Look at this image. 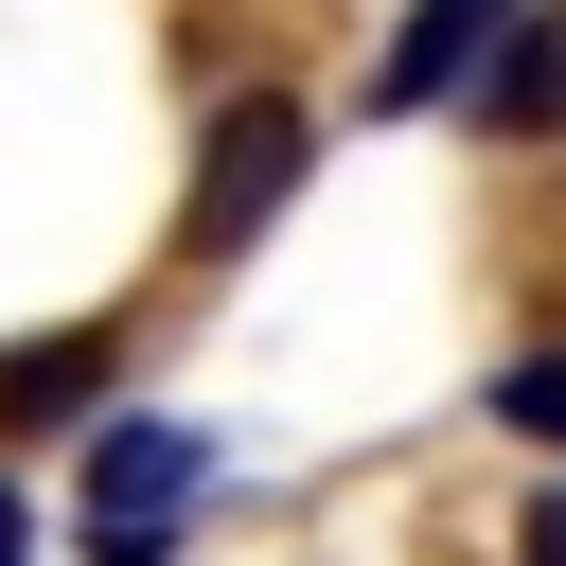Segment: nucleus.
Masks as SVG:
<instances>
[{
    "instance_id": "obj_1",
    "label": "nucleus",
    "mask_w": 566,
    "mask_h": 566,
    "mask_svg": "<svg viewBox=\"0 0 566 566\" xmlns=\"http://www.w3.org/2000/svg\"><path fill=\"white\" fill-rule=\"evenodd\" d=\"M301 177H318V106H301V88H230V106L195 124V195H177V265H230V248H265Z\"/></svg>"
},
{
    "instance_id": "obj_2",
    "label": "nucleus",
    "mask_w": 566,
    "mask_h": 566,
    "mask_svg": "<svg viewBox=\"0 0 566 566\" xmlns=\"http://www.w3.org/2000/svg\"><path fill=\"white\" fill-rule=\"evenodd\" d=\"M195 495H212V424H159V407L88 424V566H177Z\"/></svg>"
},
{
    "instance_id": "obj_3",
    "label": "nucleus",
    "mask_w": 566,
    "mask_h": 566,
    "mask_svg": "<svg viewBox=\"0 0 566 566\" xmlns=\"http://www.w3.org/2000/svg\"><path fill=\"white\" fill-rule=\"evenodd\" d=\"M495 35H513V0H407V18H389V53H371V106H389V124H424V106H478Z\"/></svg>"
},
{
    "instance_id": "obj_4",
    "label": "nucleus",
    "mask_w": 566,
    "mask_h": 566,
    "mask_svg": "<svg viewBox=\"0 0 566 566\" xmlns=\"http://www.w3.org/2000/svg\"><path fill=\"white\" fill-rule=\"evenodd\" d=\"M106 371H124V336H106V318H71V336H18V354H0V442H35V424H88V407H106Z\"/></svg>"
},
{
    "instance_id": "obj_5",
    "label": "nucleus",
    "mask_w": 566,
    "mask_h": 566,
    "mask_svg": "<svg viewBox=\"0 0 566 566\" xmlns=\"http://www.w3.org/2000/svg\"><path fill=\"white\" fill-rule=\"evenodd\" d=\"M478 142H566V0H513V35L478 71Z\"/></svg>"
},
{
    "instance_id": "obj_6",
    "label": "nucleus",
    "mask_w": 566,
    "mask_h": 566,
    "mask_svg": "<svg viewBox=\"0 0 566 566\" xmlns=\"http://www.w3.org/2000/svg\"><path fill=\"white\" fill-rule=\"evenodd\" d=\"M495 424H513V442H531V460H566V336H548V354H513V371H495Z\"/></svg>"
},
{
    "instance_id": "obj_7",
    "label": "nucleus",
    "mask_w": 566,
    "mask_h": 566,
    "mask_svg": "<svg viewBox=\"0 0 566 566\" xmlns=\"http://www.w3.org/2000/svg\"><path fill=\"white\" fill-rule=\"evenodd\" d=\"M513 566H566V478H548V495L513 513Z\"/></svg>"
},
{
    "instance_id": "obj_8",
    "label": "nucleus",
    "mask_w": 566,
    "mask_h": 566,
    "mask_svg": "<svg viewBox=\"0 0 566 566\" xmlns=\"http://www.w3.org/2000/svg\"><path fill=\"white\" fill-rule=\"evenodd\" d=\"M0 566H35V513H18V478H0Z\"/></svg>"
}]
</instances>
